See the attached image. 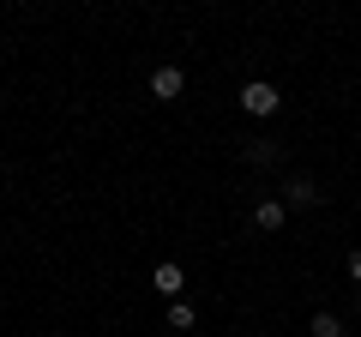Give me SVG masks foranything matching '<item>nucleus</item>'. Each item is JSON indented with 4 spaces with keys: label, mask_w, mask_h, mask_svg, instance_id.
Wrapping results in <instances>:
<instances>
[{
    "label": "nucleus",
    "mask_w": 361,
    "mask_h": 337,
    "mask_svg": "<svg viewBox=\"0 0 361 337\" xmlns=\"http://www.w3.org/2000/svg\"><path fill=\"white\" fill-rule=\"evenodd\" d=\"M277 103H283V97H277V85H265V78H247L241 85V109L247 115L265 121V115H277Z\"/></svg>",
    "instance_id": "1"
},
{
    "label": "nucleus",
    "mask_w": 361,
    "mask_h": 337,
    "mask_svg": "<svg viewBox=\"0 0 361 337\" xmlns=\"http://www.w3.org/2000/svg\"><path fill=\"white\" fill-rule=\"evenodd\" d=\"M349 277H355V283H361V253H349Z\"/></svg>",
    "instance_id": "8"
},
{
    "label": "nucleus",
    "mask_w": 361,
    "mask_h": 337,
    "mask_svg": "<svg viewBox=\"0 0 361 337\" xmlns=\"http://www.w3.org/2000/svg\"><path fill=\"white\" fill-rule=\"evenodd\" d=\"M307 337H343V319H337V313H313Z\"/></svg>",
    "instance_id": "5"
},
{
    "label": "nucleus",
    "mask_w": 361,
    "mask_h": 337,
    "mask_svg": "<svg viewBox=\"0 0 361 337\" xmlns=\"http://www.w3.org/2000/svg\"><path fill=\"white\" fill-rule=\"evenodd\" d=\"M283 217H289V205H283V199H259V205H253V229H265V235H277V229H283Z\"/></svg>",
    "instance_id": "3"
},
{
    "label": "nucleus",
    "mask_w": 361,
    "mask_h": 337,
    "mask_svg": "<svg viewBox=\"0 0 361 337\" xmlns=\"http://www.w3.org/2000/svg\"><path fill=\"white\" fill-rule=\"evenodd\" d=\"M313 199H319V187H313L307 175H301V181H289V205H313Z\"/></svg>",
    "instance_id": "6"
},
{
    "label": "nucleus",
    "mask_w": 361,
    "mask_h": 337,
    "mask_svg": "<svg viewBox=\"0 0 361 337\" xmlns=\"http://www.w3.org/2000/svg\"><path fill=\"white\" fill-rule=\"evenodd\" d=\"M180 91H187V73H180V66H157L151 73V97L157 103H175Z\"/></svg>",
    "instance_id": "2"
},
{
    "label": "nucleus",
    "mask_w": 361,
    "mask_h": 337,
    "mask_svg": "<svg viewBox=\"0 0 361 337\" xmlns=\"http://www.w3.org/2000/svg\"><path fill=\"white\" fill-rule=\"evenodd\" d=\"M180 283H187V271H180V265H157V295H180Z\"/></svg>",
    "instance_id": "4"
},
{
    "label": "nucleus",
    "mask_w": 361,
    "mask_h": 337,
    "mask_svg": "<svg viewBox=\"0 0 361 337\" xmlns=\"http://www.w3.org/2000/svg\"><path fill=\"white\" fill-rule=\"evenodd\" d=\"M169 325H175V331H193V307H187V301H175V307H169Z\"/></svg>",
    "instance_id": "7"
}]
</instances>
